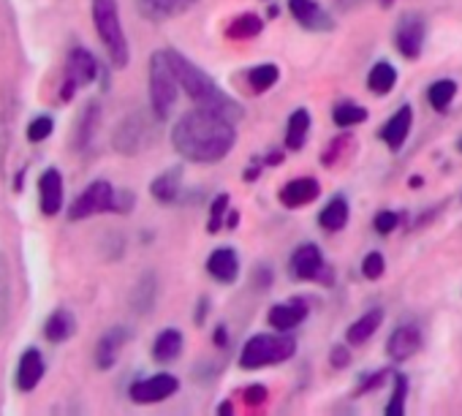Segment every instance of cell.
I'll use <instances>...</instances> for the list:
<instances>
[{
  "label": "cell",
  "mask_w": 462,
  "mask_h": 416,
  "mask_svg": "<svg viewBox=\"0 0 462 416\" xmlns=\"http://www.w3.org/2000/svg\"><path fill=\"white\" fill-rule=\"evenodd\" d=\"M262 31H264V20L259 14L245 12V14H240V17H235V20L228 23L226 36L235 39V42H248V39H256Z\"/></svg>",
  "instance_id": "f546056e"
},
{
  "label": "cell",
  "mask_w": 462,
  "mask_h": 416,
  "mask_svg": "<svg viewBox=\"0 0 462 416\" xmlns=\"http://www.w3.org/2000/svg\"><path fill=\"white\" fill-rule=\"evenodd\" d=\"M98 77V63L96 58L85 50V47H74L69 60H66V71H63V85H60V101H71L74 93L85 85H90Z\"/></svg>",
  "instance_id": "ba28073f"
},
{
  "label": "cell",
  "mask_w": 462,
  "mask_h": 416,
  "mask_svg": "<svg viewBox=\"0 0 462 416\" xmlns=\"http://www.w3.org/2000/svg\"><path fill=\"white\" fill-rule=\"evenodd\" d=\"M308 131H310V112L305 106L294 109L289 123H286V147L289 150H302L305 142H308Z\"/></svg>",
  "instance_id": "f1b7e54d"
},
{
  "label": "cell",
  "mask_w": 462,
  "mask_h": 416,
  "mask_svg": "<svg viewBox=\"0 0 462 416\" xmlns=\"http://www.w3.org/2000/svg\"><path fill=\"white\" fill-rule=\"evenodd\" d=\"M39 199H42V213L58 216L63 207V177L58 169H47L39 177Z\"/></svg>",
  "instance_id": "44dd1931"
},
{
  "label": "cell",
  "mask_w": 462,
  "mask_h": 416,
  "mask_svg": "<svg viewBox=\"0 0 462 416\" xmlns=\"http://www.w3.org/2000/svg\"><path fill=\"white\" fill-rule=\"evenodd\" d=\"M231 411H235V408H231V402H220L217 405V413H231Z\"/></svg>",
  "instance_id": "f907efd6"
},
{
  "label": "cell",
  "mask_w": 462,
  "mask_h": 416,
  "mask_svg": "<svg viewBox=\"0 0 462 416\" xmlns=\"http://www.w3.org/2000/svg\"><path fill=\"white\" fill-rule=\"evenodd\" d=\"M454 96H457V82L454 79H438L427 90V101H430V106L435 112H446L448 104L454 101Z\"/></svg>",
  "instance_id": "836d02e7"
},
{
  "label": "cell",
  "mask_w": 462,
  "mask_h": 416,
  "mask_svg": "<svg viewBox=\"0 0 462 416\" xmlns=\"http://www.w3.org/2000/svg\"><path fill=\"white\" fill-rule=\"evenodd\" d=\"M411 125H413V109H411V104H402V106L386 120V125L381 128L383 144H386L392 153L402 150V144H405V139H408V134H411Z\"/></svg>",
  "instance_id": "e0dca14e"
},
{
  "label": "cell",
  "mask_w": 462,
  "mask_h": 416,
  "mask_svg": "<svg viewBox=\"0 0 462 416\" xmlns=\"http://www.w3.org/2000/svg\"><path fill=\"white\" fill-rule=\"evenodd\" d=\"M394 85H397V69H394L392 63L381 60V63H375V66L370 69V74H367V88H370V93L386 96Z\"/></svg>",
  "instance_id": "4dcf8cb0"
},
{
  "label": "cell",
  "mask_w": 462,
  "mask_h": 416,
  "mask_svg": "<svg viewBox=\"0 0 462 416\" xmlns=\"http://www.w3.org/2000/svg\"><path fill=\"white\" fill-rule=\"evenodd\" d=\"M332 120H335V125H340V128H351V125H359V123H365V120H367V109H365V106H359V104L343 101V104H337V106H335Z\"/></svg>",
  "instance_id": "e575fe53"
},
{
  "label": "cell",
  "mask_w": 462,
  "mask_h": 416,
  "mask_svg": "<svg viewBox=\"0 0 462 416\" xmlns=\"http://www.w3.org/2000/svg\"><path fill=\"white\" fill-rule=\"evenodd\" d=\"M392 381H394V392L389 397V405H386V416H402L405 413V394H408V378L402 373H392Z\"/></svg>",
  "instance_id": "d590c367"
},
{
  "label": "cell",
  "mask_w": 462,
  "mask_h": 416,
  "mask_svg": "<svg viewBox=\"0 0 462 416\" xmlns=\"http://www.w3.org/2000/svg\"><path fill=\"white\" fill-rule=\"evenodd\" d=\"M12 316V267L9 259L0 254V332L6 329Z\"/></svg>",
  "instance_id": "1f68e13d"
},
{
  "label": "cell",
  "mask_w": 462,
  "mask_h": 416,
  "mask_svg": "<svg viewBox=\"0 0 462 416\" xmlns=\"http://www.w3.org/2000/svg\"><path fill=\"white\" fill-rule=\"evenodd\" d=\"M226 213H228V193H220V196H215L212 210H209V224H207V232L209 235H217L220 232V226L226 224Z\"/></svg>",
  "instance_id": "8d00e7d4"
},
{
  "label": "cell",
  "mask_w": 462,
  "mask_h": 416,
  "mask_svg": "<svg viewBox=\"0 0 462 416\" xmlns=\"http://www.w3.org/2000/svg\"><path fill=\"white\" fill-rule=\"evenodd\" d=\"M383 324V310L381 308H373V310H367L362 319H356L348 329H346V340H348V346H362V343H367L375 332H378V327Z\"/></svg>",
  "instance_id": "d4e9b609"
},
{
  "label": "cell",
  "mask_w": 462,
  "mask_h": 416,
  "mask_svg": "<svg viewBox=\"0 0 462 416\" xmlns=\"http://www.w3.org/2000/svg\"><path fill=\"white\" fill-rule=\"evenodd\" d=\"M308 313H310L308 300L294 297V300H289V302H278V305H273V310H270L267 321H270V327H273V329H278V332H291V329H297V327L308 319Z\"/></svg>",
  "instance_id": "5bb4252c"
},
{
  "label": "cell",
  "mask_w": 462,
  "mask_h": 416,
  "mask_svg": "<svg viewBox=\"0 0 462 416\" xmlns=\"http://www.w3.org/2000/svg\"><path fill=\"white\" fill-rule=\"evenodd\" d=\"M424 346V335L416 324H400L389 340H386V354L394 359V362H408L413 354H419Z\"/></svg>",
  "instance_id": "4fadbf2b"
},
{
  "label": "cell",
  "mask_w": 462,
  "mask_h": 416,
  "mask_svg": "<svg viewBox=\"0 0 462 416\" xmlns=\"http://www.w3.org/2000/svg\"><path fill=\"white\" fill-rule=\"evenodd\" d=\"M182 346H185V340H182V332L180 329H174V327H169V329H163L158 337H155V343H152V359L155 362H174L180 354H182Z\"/></svg>",
  "instance_id": "83f0119b"
},
{
  "label": "cell",
  "mask_w": 462,
  "mask_h": 416,
  "mask_svg": "<svg viewBox=\"0 0 462 416\" xmlns=\"http://www.w3.org/2000/svg\"><path fill=\"white\" fill-rule=\"evenodd\" d=\"M421 185V177H411V188H419Z\"/></svg>",
  "instance_id": "816d5d0a"
},
{
  "label": "cell",
  "mask_w": 462,
  "mask_h": 416,
  "mask_svg": "<svg viewBox=\"0 0 462 416\" xmlns=\"http://www.w3.org/2000/svg\"><path fill=\"white\" fill-rule=\"evenodd\" d=\"M256 286L264 289V291L273 286V270L267 264H259V270H256Z\"/></svg>",
  "instance_id": "bcb514c9"
},
{
  "label": "cell",
  "mask_w": 462,
  "mask_h": 416,
  "mask_svg": "<svg viewBox=\"0 0 462 416\" xmlns=\"http://www.w3.org/2000/svg\"><path fill=\"white\" fill-rule=\"evenodd\" d=\"M297 354V340L286 332H262V335H254L245 346H243V354H240V365L245 370H262V367H270V365H281V362H289L291 356Z\"/></svg>",
  "instance_id": "277c9868"
},
{
  "label": "cell",
  "mask_w": 462,
  "mask_h": 416,
  "mask_svg": "<svg viewBox=\"0 0 462 416\" xmlns=\"http://www.w3.org/2000/svg\"><path fill=\"white\" fill-rule=\"evenodd\" d=\"M386 378H392V373L389 370H378V373H367L365 378H362V384H359V394H367V392H375Z\"/></svg>",
  "instance_id": "b9f144b4"
},
{
  "label": "cell",
  "mask_w": 462,
  "mask_h": 416,
  "mask_svg": "<svg viewBox=\"0 0 462 416\" xmlns=\"http://www.w3.org/2000/svg\"><path fill=\"white\" fill-rule=\"evenodd\" d=\"M212 340H215V346H226V343H228V332H226V327H223V324H220V327L215 329Z\"/></svg>",
  "instance_id": "c3c4849f"
},
{
  "label": "cell",
  "mask_w": 462,
  "mask_h": 416,
  "mask_svg": "<svg viewBox=\"0 0 462 416\" xmlns=\"http://www.w3.org/2000/svg\"><path fill=\"white\" fill-rule=\"evenodd\" d=\"M155 300H158V278H155V273H144L131 291V308L136 313L147 316L152 310Z\"/></svg>",
  "instance_id": "484cf974"
},
{
  "label": "cell",
  "mask_w": 462,
  "mask_h": 416,
  "mask_svg": "<svg viewBox=\"0 0 462 416\" xmlns=\"http://www.w3.org/2000/svg\"><path fill=\"white\" fill-rule=\"evenodd\" d=\"M207 273L223 283V286H231L237 278H240V256L237 251H231V248H217L212 251V256L207 259Z\"/></svg>",
  "instance_id": "ffe728a7"
},
{
  "label": "cell",
  "mask_w": 462,
  "mask_h": 416,
  "mask_svg": "<svg viewBox=\"0 0 462 416\" xmlns=\"http://www.w3.org/2000/svg\"><path fill=\"white\" fill-rule=\"evenodd\" d=\"M44 356H42V351L39 348H25L23 351V356H20V365H17V375H14V384H17V389L20 392H33L39 384H42V378H44Z\"/></svg>",
  "instance_id": "9a60e30c"
},
{
  "label": "cell",
  "mask_w": 462,
  "mask_h": 416,
  "mask_svg": "<svg viewBox=\"0 0 462 416\" xmlns=\"http://www.w3.org/2000/svg\"><path fill=\"white\" fill-rule=\"evenodd\" d=\"M55 131V120L50 115H39L31 125H28V139L31 142H44L47 136H52Z\"/></svg>",
  "instance_id": "f35d334b"
},
{
  "label": "cell",
  "mask_w": 462,
  "mask_h": 416,
  "mask_svg": "<svg viewBox=\"0 0 462 416\" xmlns=\"http://www.w3.org/2000/svg\"><path fill=\"white\" fill-rule=\"evenodd\" d=\"M289 275L294 281H302V283H308V281H324L327 283L329 278H327V264H324L321 248L313 243L300 245L289 259Z\"/></svg>",
  "instance_id": "9c48e42d"
},
{
  "label": "cell",
  "mask_w": 462,
  "mask_h": 416,
  "mask_svg": "<svg viewBox=\"0 0 462 416\" xmlns=\"http://www.w3.org/2000/svg\"><path fill=\"white\" fill-rule=\"evenodd\" d=\"M207 308H209V300H207V297H201V300H199V305H196V316H193V321H196L199 327L207 321V313H209Z\"/></svg>",
  "instance_id": "7dc6e473"
},
{
  "label": "cell",
  "mask_w": 462,
  "mask_h": 416,
  "mask_svg": "<svg viewBox=\"0 0 462 416\" xmlns=\"http://www.w3.org/2000/svg\"><path fill=\"white\" fill-rule=\"evenodd\" d=\"M348 216H351V207H348V199L346 196H332L329 204L324 207V210L319 213V224L324 232H340L346 229L348 224Z\"/></svg>",
  "instance_id": "603a6c76"
},
{
  "label": "cell",
  "mask_w": 462,
  "mask_h": 416,
  "mask_svg": "<svg viewBox=\"0 0 462 416\" xmlns=\"http://www.w3.org/2000/svg\"><path fill=\"white\" fill-rule=\"evenodd\" d=\"M267 386L264 384H254V386H248L245 389V402L248 405H264L267 402Z\"/></svg>",
  "instance_id": "f6af8a7d"
},
{
  "label": "cell",
  "mask_w": 462,
  "mask_h": 416,
  "mask_svg": "<svg viewBox=\"0 0 462 416\" xmlns=\"http://www.w3.org/2000/svg\"><path fill=\"white\" fill-rule=\"evenodd\" d=\"M93 23H96V33L104 42L112 66L125 69L128 66V39L120 23V9L117 0H93Z\"/></svg>",
  "instance_id": "5b68a950"
},
{
  "label": "cell",
  "mask_w": 462,
  "mask_h": 416,
  "mask_svg": "<svg viewBox=\"0 0 462 416\" xmlns=\"http://www.w3.org/2000/svg\"><path fill=\"white\" fill-rule=\"evenodd\" d=\"M98 123H101V104L90 101L85 106V112L79 115V123L74 131V150H88V144L93 142V136L98 131Z\"/></svg>",
  "instance_id": "cb8c5ba5"
},
{
  "label": "cell",
  "mask_w": 462,
  "mask_h": 416,
  "mask_svg": "<svg viewBox=\"0 0 462 416\" xmlns=\"http://www.w3.org/2000/svg\"><path fill=\"white\" fill-rule=\"evenodd\" d=\"M397 224H400V216H397V213H392V210L378 213V216H375V221H373V226H375V232H378V235H392V232L397 229Z\"/></svg>",
  "instance_id": "60d3db41"
},
{
  "label": "cell",
  "mask_w": 462,
  "mask_h": 416,
  "mask_svg": "<svg viewBox=\"0 0 462 416\" xmlns=\"http://www.w3.org/2000/svg\"><path fill=\"white\" fill-rule=\"evenodd\" d=\"M74 332H77V319H74V313L66 310V308H58V310L47 319V324H44V337H47L50 343H66Z\"/></svg>",
  "instance_id": "4316f807"
},
{
  "label": "cell",
  "mask_w": 462,
  "mask_h": 416,
  "mask_svg": "<svg viewBox=\"0 0 462 416\" xmlns=\"http://www.w3.org/2000/svg\"><path fill=\"white\" fill-rule=\"evenodd\" d=\"M237 224H240V216H237V213H228V216H226V226H228V229H237Z\"/></svg>",
  "instance_id": "681fc988"
},
{
  "label": "cell",
  "mask_w": 462,
  "mask_h": 416,
  "mask_svg": "<svg viewBox=\"0 0 462 416\" xmlns=\"http://www.w3.org/2000/svg\"><path fill=\"white\" fill-rule=\"evenodd\" d=\"M180 82L171 71V63L166 58V50L155 52L150 58V109L158 120H166L177 104Z\"/></svg>",
  "instance_id": "8992f818"
},
{
  "label": "cell",
  "mask_w": 462,
  "mask_h": 416,
  "mask_svg": "<svg viewBox=\"0 0 462 416\" xmlns=\"http://www.w3.org/2000/svg\"><path fill=\"white\" fill-rule=\"evenodd\" d=\"M155 115L150 112H131L125 120L117 123L115 134H112V147L120 155H139L142 150H147L155 142Z\"/></svg>",
  "instance_id": "52a82bcc"
},
{
  "label": "cell",
  "mask_w": 462,
  "mask_h": 416,
  "mask_svg": "<svg viewBox=\"0 0 462 416\" xmlns=\"http://www.w3.org/2000/svg\"><path fill=\"white\" fill-rule=\"evenodd\" d=\"M166 58H169V63H171V71H174L177 82H180V90L188 93V98H190L193 104L217 109V112H223L226 117L235 120V123L243 117V106H240L235 98H231V96H226V93L215 85V79H212L207 71H201L196 63H190V60H188L185 55H180L177 50H166Z\"/></svg>",
  "instance_id": "7a4b0ae2"
},
{
  "label": "cell",
  "mask_w": 462,
  "mask_h": 416,
  "mask_svg": "<svg viewBox=\"0 0 462 416\" xmlns=\"http://www.w3.org/2000/svg\"><path fill=\"white\" fill-rule=\"evenodd\" d=\"M136 196L131 190H115L109 180L90 182L69 210V221H85L98 213H131Z\"/></svg>",
  "instance_id": "3957f363"
},
{
  "label": "cell",
  "mask_w": 462,
  "mask_h": 416,
  "mask_svg": "<svg viewBox=\"0 0 462 416\" xmlns=\"http://www.w3.org/2000/svg\"><path fill=\"white\" fill-rule=\"evenodd\" d=\"M131 340V329L128 327H112L101 335L98 346H96V367L98 370H109L117 356H120V348Z\"/></svg>",
  "instance_id": "ac0fdd59"
},
{
  "label": "cell",
  "mask_w": 462,
  "mask_h": 416,
  "mask_svg": "<svg viewBox=\"0 0 462 416\" xmlns=\"http://www.w3.org/2000/svg\"><path fill=\"white\" fill-rule=\"evenodd\" d=\"M278 79H281V69H278L275 63H262V66H256V69L248 71V88H251L256 96H262V93H267L270 88H275Z\"/></svg>",
  "instance_id": "d6a6232c"
},
{
  "label": "cell",
  "mask_w": 462,
  "mask_h": 416,
  "mask_svg": "<svg viewBox=\"0 0 462 416\" xmlns=\"http://www.w3.org/2000/svg\"><path fill=\"white\" fill-rule=\"evenodd\" d=\"M196 0H136V9L147 23H166L185 14Z\"/></svg>",
  "instance_id": "d6986e66"
},
{
  "label": "cell",
  "mask_w": 462,
  "mask_h": 416,
  "mask_svg": "<svg viewBox=\"0 0 462 416\" xmlns=\"http://www.w3.org/2000/svg\"><path fill=\"white\" fill-rule=\"evenodd\" d=\"M348 147H351V136H346V134H343V136L332 139V142H329V147L321 153V163H324V166H335V163H337V158H343Z\"/></svg>",
  "instance_id": "74e56055"
},
{
  "label": "cell",
  "mask_w": 462,
  "mask_h": 416,
  "mask_svg": "<svg viewBox=\"0 0 462 416\" xmlns=\"http://www.w3.org/2000/svg\"><path fill=\"white\" fill-rule=\"evenodd\" d=\"M289 12L305 31L327 33L335 28L332 14L327 9H321V4H316V0H289Z\"/></svg>",
  "instance_id": "7c38bea8"
},
{
  "label": "cell",
  "mask_w": 462,
  "mask_h": 416,
  "mask_svg": "<svg viewBox=\"0 0 462 416\" xmlns=\"http://www.w3.org/2000/svg\"><path fill=\"white\" fill-rule=\"evenodd\" d=\"M367 4H378L381 9H389L394 0H335V6L340 9V12H351V9H362V6H367Z\"/></svg>",
  "instance_id": "7bdbcfd3"
},
{
  "label": "cell",
  "mask_w": 462,
  "mask_h": 416,
  "mask_svg": "<svg viewBox=\"0 0 462 416\" xmlns=\"http://www.w3.org/2000/svg\"><path fill=\"white\" fill-rule=\"evenodd\" d=\"M237 142V123L217 109L199 106L185 112L171 128V144L190 163H217Z\"/></svg>",
  "instance_id": "6da1fadb"
},
{
  "label": "cell",
  "mask_w": 462,
  "mask_h": 416,
  "mask_svg": "<svg viewBox=\"0 0 462 416\" xmlns=\"http://www.w3.org/2000/svg\"><path fill=\"white\" fill-rule=\"evenodd\" d=\"M329 365L337 367V370L348 367V365H351V351H348V346H335L332 354H329Z\"/></svg>",
  "instance_id": "ee69618b"
},
{
  "label": "cell",
  "mask_w": 462,
  "mask_h": 416,
  "mask_svg": "<svg viewBox=\"0 0 462 416\" xmlns=\"http://www.w3.org/2000/svg\"><path fill=\"white\" fill-rule=\"evenodd\" d=\"M424 39H427V23L424 17L419 14H402L397 28H394V47L402 58L408 60H416L421 55V47H424Z\"/></svg>",
  "instance_id": "30bf717a"
},
{
  "label": "cell",
  "mask_w": 462,
  "mask_h": 416,
  "mask_svg": "<svg viewBox=\"0 0 462 416\" xmlns=\"http://www.w3.org/2000/svg\"><path fill=\"white\" fill-rule=\"evenodd\" d=\"M180 389V381L177 375L171 373H158V375H150V378H142V381H134L128 394L134 402H163L169 400L174 392Z\"/></svg>",
  "instance_id": "8fae6325"
},
{
  "label": "cell",
  "mask_w": 462,
  "mask_h": 416,
  "mask_svg": "<svg viewBox=\"0 0 462 416\" xmlns=\"http://www.w3.org/2000/svg\"><path fill=\"white\" fill-rule=\"evenodd\" d=\"M383 270H386V262H383V256H381L378 251H373V254L365 256V262H362V275H365L367 281H378V278L383 275Z\"/></svg>",
  "instance_id": "ab89813d"
},
{
  "label": "cell",
  "mask_w": 462,
  "mask_h": 416,
  "mask_svg": "<svg viewBox=\"0 0 462 416\" xmlns=\"http://www.w3.org/2000/svg\"><path fill=\"white\" fill-rule=\"evenodd\" d=\"M180 188H182V166H171L150 182V193L161 204H174L180 196Z\"/></svg>",
  "instance_id": "7402d4cb"
},
{
  "label": "cell",
  "mask_w": 462,
  "mask_h": 416,
  "mask_svg": "<svg viewBox=\"0 0 462 416\" xmlns=\"http://www.w3.org/2000/svg\"><path fill=\"white\" fill-rule=\"evenodd\" d=\"M321 196V185L316 177H297L291 182H286L281 188V204L289 207V210H297V207H305L310 201H316Z\"/></svg>",
  "instance_id": "2e32d148"
}]
</instances>
